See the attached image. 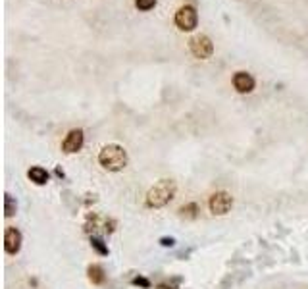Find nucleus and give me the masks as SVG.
<instances>
[{"label": "nucleus", "mask_w": 308, "mask_h": 289, "mask_svg": "<svg viewBox=\"0 0 308 289\" xmlns=\"http://www.w3.org/2000/svg\"><path fill=\"white\" fill-rule=\"evenodd\" d=\"M175 181L172 179H162L147 193V204L150 208H162L175 197Z\"/></svg>", "instance_id": "obj_1"}, {"label": "nucleus", "mask_w": 308, "mask_h": 289, "mask_svg": "<svg viewBox=\"0 0 308 289\" xmlns=\"http://www.w3.org/2000/svg\"><path fill=\"white\" fill-rule=\"evenodd\" d=\"M99 162L104 170L120 172L127 166V152L120 145H106L99 152Z\"/></svg>", "instance_id": "obj_2"}, {"label": "nucleus", "mask_w": 308, "mask_h": 289, "mask_svg": "<svg viewBox=\"0 0 308 289\" xmlns=\"http://www.w3.org/2000/svg\"><path fill=\"white\" fill-rule=\"evenodd\" d=\"M231 206H233V197H231L229 193H225V191H218V193H214L208 201L210 212L218 214V216L227 214L229 210H231Z\"/></svg>", "instance_id": "obj_3"}, {"label": "nucleus", "mask_w": 308, "mask_h": 289, "mask_svg": "<svg viewBox=\"0 0 308 289\" xmlns=\"http://www.w3.org/2000/svg\"><path fill=\"white\" fill-rule=\"evenodd\" d=\"M197 22H198L197 10L193 6H183V8H179L177 14H175V24H177V27L181 31H193L197 27Z\"/></svg>", "instance_id": "obj_4"}, {"label": "nucleus", "mask_w": 308, "mask_h": 289, "mask_svg": "<svg viewBox=\"0 0 308 289\" xmlns=\"http://www.w3.org/2000/svg\"><path fill=\"white\" fill-rule=\"evenodd\" d=\"M191 52L200 60H206L214 52V45L206 35H197V37L191 39Z\"/></svg>", "instance_id": "obj_5"}, {"label": "nucleus", "mask_w": 308, "mask_h": 289, "mask_svg": "<svg viewBox=\"0 0 308 289\" xmlns=\"http://www.w3.org/2000/svg\"><path fill=\"white\" fill-rule=\"evenodd\" d=\"M81 147H83V131H81V129H72V131L66 135V139H64L62 149H64V152L72 154V152L79 151Z\"/></svg>", "instance_id": "obj_6"}, {"label": "nucleus", "mask_w": 308, "mask_h": 289, "mask_svg": "<svg viewBox=\"0 0 308 289\" xmlns=\"http://www.w3.org/2000/svg\"><path fill=\"white\" fill-rule=\"evenodd\" d=\"M22 247V233L20 229L16 227H6V233H4V249L8 254H16Z\"/></svg>", "instance_id": "obj_7"}, {"label": "nucleus", "mask_w": 308, "mask_h": 289, "mask_svg": "<svg viewBox=\"0 0 308 289\" xmlns=\"http://www.w3.org/2000/svg\"><path fill=\"white\" fill-rule=\"evenodd\" d=\"M233 87L239 93H250L254 89V77L246 72H237L233 76Z\"/></svg>", "instance_id": "obj_8"}, {"label": "nucleus", "mask_w": 308, "mask_h": 289, "mask_svg": "<svg viewBox=\"0 0 308 289\" xmlns=\"http://www.w3.org/2000/svg\"><path fill=\"white\" fill-rule=\"evenodd\" d=\"M27 176H29V179H31L33 183H37V185H45V183L49 181V172H47L45 168H41V166H33V168L27 172Z\"/></svg>", "instance_id": "obj_9"}, {"label": "nucleus", "mask_w": 308, "mask_h": 289, "mask_svg": "<svg viewBox=\"0 0 308 289\" xmlns=\"http://www.w3.org/2000/svg\"><path fill=\"white\" fill-rule=\"evenodd\" d=\"M87 274H89V279L95 283V285H100V283H104V270L100 268L99 264H93V266H89V270H87Z\"/></svg>", "instance_id": "obj_10"}, {"label": "nucleus", "mask_w": 308, "mask_h": 289, "mask_svg": "<svg viewBox=\"0 0 308 289\" xmlns=\"http://www.w3.org/2000/svg\"><path fill=\"white\" fill-rule=\"evenodd\" d=\"M181 216H185V218H197V212H198V206L195 204V202H191V204H187V206H183L181 210Z\"/></svg>", "instance_id": "obj_11"}, {"label": "nucleus", "mask_w": 308, "mask_h": 289, "mask_svg": "<svg viewBox=\"0 0 308 289\" xmlns=\"http://www.w3.org/2000/svg\"><path fill=\"white\" fill-rule=\"evenodd\" d=\"M4 212H6V216H14L16 214V202H14L10 195L4 197Z\"/></svg>", "instance_id": "obj_12"}, {"label": "nucleus", "mask_w": 308, "mask_h": 289, "mask_svg": "<svg viewBox=\"0 0 308 289\" xmlns=\"http://www.w3.org/2000/svg\"><path fill=\"white\" fill-rule=\"evenodd\" d=\"M137 8L139 10H143V12H147L150 8H154L156 6V0H135Z\"/></svg>", "instance_id": "obj_13"}, {"label": "nucleus", "mask_w": 308, "mask_h": 289, "mask_svg": "<svg viewBox=\"0 0 308 289\" xmlns=\"http://www.w3.org/2000/svg\"><path fill=\"white\" fill-rule=\"evenodd\" d=\"M91 243H93V247L97 249V251L100 252V254H108V247L102 243V239H99V237H93L91 239Z\"/></svg>", "instance_id": "obj_14"}, {"label": "nucleus", "mask_w": 308, "mask_h": 289, "mask_svg": "<svg viewBox=\"0 0 308 289\" xmlns=\"http://www.w3.org/2000/svg\"><path fill=\"white\" fill-rule=\"evenodd\" d=\"M133 283H135V285H141V287H150L148 279H145V277H135V279H133Z\"/></svg>", "instance_id": "obj_15"}, {"label": "nucleus", "mask_w": 308, "mask_h": 289, "mask_svg": "<svg viewBox=\"0 0 308 289\" xmlns=\"http://www.w3.org/2000/svg\"><path fill=\"white\" fill-rule=\"evenodd\" d=\"M173 243H175V241H173L172 237L168 239V237H162L160 239V245L162 247H173Z\"/></svg>", "instance_id": "obj_16"}]
</instances>
